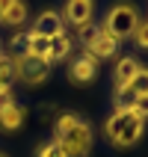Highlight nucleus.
<instances>
[{
  "label": "nucleus",
  "mask_w": 148,
  "mask_h": 157,
  "mask_svg": "<svg viewBox=\"0 0 148 157\" xmlns=\"http://www.w3.org/2000/svg\"><path fill=\"white\" fill-rule=\"evenodd\" d=\"M53 142L62 151H86L92 145V128H89L80 116L74 113H62L53 124Z\"/></svg>",
  "instance_id": "obj_1"
},
{
  "label": "nucleus",
  "mask_w": 148,
  "mask_h": 157,
  "mask_svg": "<svg viewBox=\"0 0 148 157\" xmlns=\"http://www.w3.org/2000/svg\"><path fill=\"white\" fill-rule=\"evenodd\" d=\"M142 128H145L142 119H136L133 113H124V110H116L110 116V122H107V136L119 148H127V145H133L142 136Z\"/></svg>",
  "instance_id": "obj_2"
},
{
  "label": "nucleus",
  "mask_w": 148,
  "mask_h": 157,
  "mask_svg": "<svg viewBox=\"0 0 148 157\" xmlns=\"http://www.w3.org/2000/svg\"><path fill=\"white\" fill-rule=\"evenodd\" d=\"M136 24H139L136 9H133L131 3H116V6L107 12V18H104V24H101V30H104L107 36H113L116 42H122V39L133 36Z\"/></svg>",
  "instance_id": "obj_3"
},
{
  "label": "nucleus",
  "mask_w": 148,
  "mask_h": 157,
  "mask_svg": "<svg viewBox=\"0 0 148 157\" xmlns=\"http://www.w3.org/2000/svg\"><path fill=\"white\" fill-rule=\"evenodd\" d=\"M51 71V62L39 59V56H30V53H21L15 56V77H21L24 83H42Z\"/></svg>",
  "instance_id": "obj_4"
},
{
  "label": "nucleus",
  "mask_w": 148,
  "mask_h": 157,
  "mask_svg": "<svg viewBox=\"0 0 148 157\" xmlns=\"http://www.w3.org/2000/svg\"><path fill=\"white\" fill-rule=\"evenodd\" d=\"M68 74H71L74 83H92L95 74H98V59H95V56H89V53H83V56H77V59L71 62Z\"/></svg>",
  "instance_id": "obj_5"
},
{
  "label": "nucleus",
  "mask_w": 148,
  "mask_h": 157,
  "mask_svg": "<svg viewBox=\"0 0 148 157\" xmlns=\"http://www.w3.org/2000/svg\"><path fill=\"white\" fill-rule=\"evenodd\" d=\"M27 21L24 0H0V24L3 27H21Z\"/></svg>",
  "instance_id": "obj_6"
},
{
  "label": "nucleus",
  "mask_w": 148,
  "mask_h": 157,
  "mask_svg": "<svg viewBox=\"0 0 148 157\" xmlns=\"http://www.w3.org/2000/svg\"><path fill=\"white\" fill-rule=\"evenodd\" d=\"M92 12H95L92 0H65V18L77 27H86L92 21Z\"/></svg>",
  "instance_id": "obj_7"
},
{
  "label": "nucleus",
  "mask_w": 148,
  "mask_h": 157,
  "mask_svg": "<svg viewBox=\"0 0 148 157\" xmlns=\"http://www.w3.org/2000/svg\"><path fill=\"white\" fill-rule=\"evenodd\" d=\"M119 53V42H116L113 36H107L104 30H98L95 42L89 44V56H95V59H110Z\"/></svg>",
  "instance_id": "obj_8"
},
{
  "label": "nucleus",
  "mask_w": 148,
  "mask_h": 157,
  "mask_svg": "<svg viewBox=\"0 0 148 157\" xmlns=\"http://www.w3.org/2000/svg\"><path fill=\"white\" fill-rule=\"evenodd\" d=\"M30 33H39V36H44V39H53V36L62 33V18L47 9V12H42V15L36 18V27L30 30Z\"/></svg>",
  "instance_id": "obj_9"
},
{
  "label": "nucleus",
  "mask_w": 148,
  "mask_h": 157,
  "mask_svg": "<svg viewBox=\"0 0 148 157\" xmlns=\"http://www.w3.org/2000/svg\"><path fill=\"white\" fill-rule=\"evenodd\" d=\"M24 53L39 56V59H47V56H51V39H44V36H39V33H27Z\"/></svg>",
  "instance_id": "obj_10"
},
{
  "label": "nucleus",
  "mask_w": 148,
  "mask_h": 157,
  "mask_svg": "<svg viewBox=\"0 0 148 157\" xmlns=\"http://www.w3.org/2000/svg\"><path fill=\"white\" fill-rule=\"evenodd\" d=\"M24 107H18V104H9L0 110V128L3 131H18L21 124H24Z\"/></svg>",
  "instance_id": "obj_11"
},
{
  "label": "nucleus",
  "mask_w": 148,
  "mask_h": 157,
  "mask_svg": "<svg viewBox=\"0 0 148 157\" xmlns=\"http://www.w3.org/2000/svg\"><path fill=\"white\" fill-rule=\"evenodd\" d=\"M142 65L133 56H122V59L116 62V86H124V83H131L133 77H136V71H139Z\"/></svg>",
  "instance_id": "obj_12"
},
{
  "label": "nucleus",
  "mask_w": 148,
  "mask_h": 157,
  "mask_svg": "<svg viewBox=\"0 0 148 157\" xmlns=\"http://www.w3.org/2000/svg\"><path fill=\"white\" fill-rule=\"evenodd\" d=\"M116 110H124V113H131L133 110V104H136V92H133L131 86H127V83H124V86H116Z\"/></svg>",
  "instance_id": "obj_13"
},
{
  "label": "nucleus",
  "mask_w": 148,
  "mask_h": 157,
  "mask_svg": "<svg viewBox=\"0 0 148 157\" xmlns=\"http://www.w3.org/2000/svg\"><path fill=\"white\" fill-rule=\"evenodd\" d=\"M71 51V42H68V36L59 33V36H53L51 39V56H47V62H56V59H65Z\"/></svg>",
  "instance_id": "obj_14"
},
{
  "label": "nucleus",
  "mask_w": 148,
  "mask_h": 157,
  "mask_svg": "<svg viewBox=\"0 0 148 157\" xmlns=\"http://www.w3.org/2000/svg\"><path fill=\"white\" fill-rule=\"evenodd\" d=\"M15 77V56H6V53H0V83L9 86V80Z\"/></svg>",
  "instance_id": "obj_15"
},
{
  "label": "nucleus",
  "mask_w": 148,
  "mask_h": 157,
  "mask_svg": "<svg viewBox=\"0 0 148 157\" xmlns=\"http://www.w3.org/2000/svg\"><path fill=\"white\" fill-rule=\"evenodd\" d=\"M127 86H131L136 95H148V68H139V71H136V77H133Z\"/></svg>",
  "instance_id": "obj_16"
},
{
  "label": "nucleus",
  "mask_w": 148,
  "mask_h": 157,
  "mask_svg": "<svg viewBox=\"0 0 148 157\" xmlns=\"http://www.w3.org/2000/svg\"><path fill=\"white\" fill-rule=\"evenodd\" d=\"M65 151L56 145V142H44V145H39V151H36V157H62Z\"/></svg>",
  "instance_id": "obj_17"
},
{
  "label": "nucleus",
  "mask_w": 148,
  "mask_h": 157,
  "mask_svg": "<svg viewBox=\"0 0 148 157\" xmlns=\"http://www.w3.org/2000/svg\"><path fill=\"white\" fill-rule=\"evenodd\" d=\"M131 113L136 116V119H142V122H145V119H148V95H139V98H136V104H133Z\"/></svg>",
  "instance_id": "obj_18"
},
{
  "label": "nucleus",
  "mask_w": 148,
  "mask_h": 157,
  "mask_svg": "<svg viewBox=\"0 0 148 157\" xmlns=\"http://www.w3.org/2000/svg\"><path fill=\"white\" fill-rule=\"evenodd\" d=\"M133 39H136V44H139V48H148V21H145V24H136Z\"/></svg>",
  "instance_id": "obj_19"
},
{
  "label": "nucleus",
  "mask_w": 148,
  "mask_h": 157,
  "mask_svg": "<svg viewBox=\"0 0 148 157\" xmlns=\"http://www.w3.org/2000/svg\"><path fill=\"white\" fill-rule=\"evenodd\" d=\"M98 30H101V27H92V24H86V27H83V30H80V36H83V42H86V48H89V44H92V42H95Z\"/></svg>",
  "instance_id": "obj_20"
},
{
  "label": "nucleus",
  "mask_w": 148,
  "mask_h": 157,
  "mask_svg": "<svg viewBox=\"0 0 148 157\" xmlns=\"http://www.w3.org/2000/svg\"><path fill=\"white\" fill-rule=\"evenodd\" d=\"M9 104H15V98H12V86L0 92V110H3V107H9Z\"/></svg>",
  "instance_id": "obj_21"
},
{
  "label": "nucleus",
  "mask_w": 148,
  "mask_h": 157,
  "mask_svg": "<svg viewBox=\"0 0 148 157\" xmlns=\"http://www.w3.org/2000/svg\"><path fill=\"white\" fill-rule=\"evenodd\" d=\"M62 157H86V151H65Z\"/></svg>",
  "instance_id": "obj_22"
},
{
  "label": "nucleus",
  "mask_w": 148,
  "mask_h": 157,
  "mask_svg": "<svg viewBox=\"0 0 148 157\" xmlns=\"http://www.w3.org/2000/svg\"><path fill=\"white\" fill-rule=\"evenodd\" d=\"M3 89H9V86H3V83H0V92H3Z\"/></svg>",
  "instance_id": "obj_23"
},
{
  "label": "nucleus",
  "mask_w": 148,
  "mask_h": 157,
  "mask_svg": "<svg viewBox=\"0 0 148 157\" xmlns=\"http://www.w3.org/2000/svg\"><path fill=\"white\" fill-rule=\"evenodd\" d=\"M0 157H3V154H0Z\"/></svg>",
  "instance_id": "obj_24"
}]
</instances>
